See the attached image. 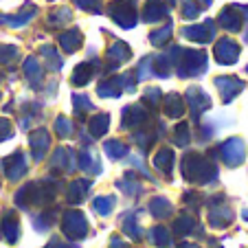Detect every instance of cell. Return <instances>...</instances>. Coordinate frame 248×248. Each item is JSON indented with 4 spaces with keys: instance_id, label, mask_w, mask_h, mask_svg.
Segmentation results:
<instances>
[{
    "instance_id": "3957f363",
    "label": "cell",
    "mask_w": 248,
    "mask_h": 248,
    "mask_svg": "<svg viewBox=\"0 0 248 248\" xmlns=\"http://www.w3.org/2000/svg\"><path fill=\"white\" fill-rule=\"evenodd\" d=\"M88 73H90V70H88V66H86V64H81L79 66V68H77V75H75V84H84V81H86V75H88Z\"/></svg>"
},
{
    "instance_id": "7a4b0ae2",
    "label": "cell",
    "mask_w": 248,
    "mask_h": 248,
    "mask_svg": "<svg viewBox=\"0 0 248 248\" xmlns=\"http://www.w3.org/2000/svg\"><path fill=\"white\" fill-rule=\"evenodd\" d=\"M106 125H108V117H97L93 121V132H94V134H101Z\"/></svg>"
},
{
    "instance_id": "6da1fadb",
    "label": "cell",
    "mask_w": 248,
    "mask_h": 248,
    "mask_svg": "<svg viewBox=\"0 0 248 248\" xmlns=\"http://www.w3.org/2000/svg\"><path fill=\"white\" fill-rule=\"evenodd\" d=\"M165 14V9L156 2V0H150V5H147V11H145V20H156L154 16H160Z\"/></svg>"
}]
</instances>
